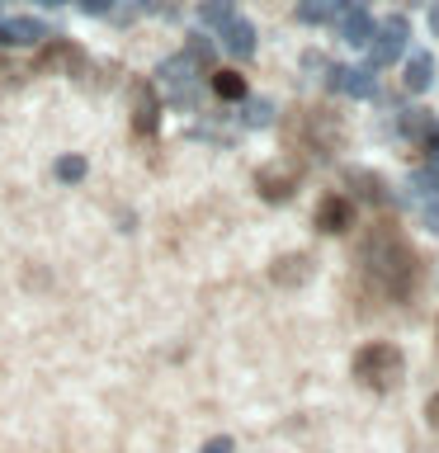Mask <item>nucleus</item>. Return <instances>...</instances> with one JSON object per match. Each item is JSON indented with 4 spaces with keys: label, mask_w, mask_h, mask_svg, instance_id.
Listing matches in <instances>:
<instances>
[{
    "label": "nucleus",
    "mask_w": 439,
    "mask_h": 453,
    "mask_svg": "<svg viewBox=\"0 0 439 453\" xmlns=\"http://www.w3.org/2000/svg\"><path fill=\"white\" fill-rule=\"evenodd\" d=\"M218 38H222V48L232 57H241V62H250V57H255V24L241 19V14H232V19L218 28Z\"/></svg>",
    "instance_id": "14"
},
{
    "label": "nucleus",
    "mask_w": 439,
    "mask_h": 453,
    "mask_svg": "<svg viewBox=\"0 0 439 453\" xmlns=\"http://www.w3.org/2000/svg\"><path fill=\"white\" fill-rule=\"evenodd\" d=\"M38 5H62V0H38Z\"/></svg>",
    "instance_id": "31"
},
{
    "label": "nucleus",
    "mask_w": 439,
    "mask_h": 453,
    "mask_svg": "<svg viewBox=\"0 0 439 453\" xmlns=\"http://www.w3.org/2000/svg\"><path fill=\"white\" fill-rule=\"evenodd\" d=\"M406 194L416 198V203H425V198H435V194H439V170H435V165H420L416 175H411Z\"/></svg>",
    "instance_id": "18"
},
{
    "label": "nucleus",
    "mask_w": 439,
    "mask_h": 453,
    "mask_svg": "<svg viewBox=\"0 0 439 453\" xmlns=\"http://www.w3.org/2000/svg\"><path fill=\"white\" fill-rule=\"evenodd\" d=\"M430 28H435V34H439V5L430 10Z\"/></svg>",
    "instance_id": "29"
},
{
    "label": "nucleus",
    "mask_w": 439,
    "mask_h": 453,
    "mask_svg": "<svg viewBox=\"0 0 439 453\" xmlns=\"http://www.w3.org/2000/svg\"><path fill=\"white\" fill-rule=\"evenodd\" d=\"M345 184L354 189V198H364V203H374V208H388V203H392V194H388V180H382L378 170L350 165V170H345Z\"/></svg>",
    "instance_id": "10"
},
{
    "label": "nucleus",
    "mask_w": 439,
    "mask_h": 453,
    "mask_svg": "<svg viewBox=\"0 0 439 453\" xmlns=\"http://www.w3.org/2000/svg\"><path fill=\"white\" fill-rule=\"evenodd\" d=\"M326 90L350 95V99H374L378 76H374V66H326Z\"/></svg>",
    "instance_id": "8"
},
{
    "label": "nucleus",
    "mask_w": 439,
    "mask_h": 453,
    "mask_svg": "<svg viewBox=\"0 0 439 453\" xmlns=\"http://www.w3.org/2000/svg\"><path fill=\"white\" fill-rule=\"evenodd\" d=\"M340 0H297V24H331Z\"/></svg>",
    "instance_id": "17"
},
{
    "label": "nucleus",
    "mask_w": 439,
    "mask_h": 453,
    "mask_svg": "<svg viewBox=\"0 0 439 453\" xmlns=\"http://www.w3.org/2000/svg\"><path fill=\"white\" fill-rule=\"evenodd\" d=\"M5 34H10L14 48H34V42L48 38V24H42V19H10Z\"/></svg>",
    "instance_id": "16"
},
{
    "label": "nucleus",
    "mask_w": 439,
    "mask_h": 453,
    "mask_svg": "<svg viewBox=\"0 0 439 453\" xmlns=\"http://www.w3.org/2000/svg\"><path fill=\"white\" fill-rule=\"evenodd\" d=\"M81 14H109L113 10V0H76Z\"/></svg>",
    "instance_id": "25"
},
{
    "label": "nucleus",
    "mask_w": 439,
    "mask_h": 453,
    "mask_svg": "<svg viewBox=\"0 0 439 453\" xmlns=\"http://www.w3.org/2000/svg\"><path fill=\"white\" fill-rule=\"evenodd\" d=\"M303 147L312 156H331V151L345 147V127H340L335 113H326V109L303 113Z\"/></svg>",
    "instance_id": "5"
},
{
    "label": "nucleus",
    "mask_w": 439,
    "mask_h": 453,
    "mask_svg": "<svg viewBox=\"0 0 439 453\" xmlns=\"http://www.w3.org/2000/svg\"><path fill=\"white\" fill-rule=\"evenodd\" d=\"M297 180H303V170L293 161H269V165L255 170V189H260L265 203H289L297 194Z\"/></svg>",
    "instance_id": "7"
},
{
    "label": "nucleus",
    "mask_w": 439,
    "mask_h": 453,
    "mask_svg": "<svg viewBox=\"0 0 439 453\" xmlns=\"http://www.w3.org/2000/svg\"><path fill=\"white\" fill-rule=\"evenodd\" d=\"M402 85H406V95H425L435 85V57L425 48H411L402 57Z\"/></svg>",
    "instance_id": "11"
},
{
    "label": "nucleus",
    "mask_w": 439,
    "mask_h": 453,
    "mask_svg": "<svg viewBox=\"0 0 439 453\" xmlns=\"http://www.w3.org/2000/svg\"><path fill=\"white\" fill-rule=\"evenodd\" d=\"M354 378L364 382V388H374V392H392L397 382H402L406 373V354L392 345V340H368V345L354 354Z\"/></svg>",
    "instance_id": "2"
},
{
    "label": "nucleus",
    "mask_w": 439,
    "mask_h": 453,
    "mask_svg": "<svg viewBox=\"0 0 439 453\" xmlns=\"http://www.w3.org/2000/svg\"><path fill=\"white\" fill-rule=\"evenodd\" d=\"M269 279H274L279 288H303V283L312 279V255H307V250L279 255V260L269 265Z\"/></svg>",
    "instance_id": "12"
},
{
    "label": "nucleus",
    "mask_w": 439,
    "mask_h": 453,
    "mask_svg": "<svg viewBox=\"0 0 439 453\" xmlns=\"http://www.w3.org/2000/svg\"><path fill=\"white\" fill-rule=\"evenodd\" d=\"M0 76H10V66H5V57H0Z\"/></svg>",
    "instance_id": "30"
},
{
    "label": "nucleus",
    "mask_w": 439,
    "mask_h": 453,
    "mask_svg": "<svg viewBox=\"0 0 439 453\" xmlns=\"http://www.w3.org/2000/svg\"><path fill=\"white\" fill-rule=\"evenodd\" d=\"M232 449H236L232 439H227V434H218V439H208V444L198 449V453H232Z\"/></svg>",
    "instance_id": "26"
},
{
    "label": "nucleus",
    "mask_w": 439,
    "mask_h": 453,
    "mask_svg": "<svg viewBox=\"0 0 439 453\" xmlns=\"http://www.w3.org/2000/svg\"><path fill=\"white\" fill-rule=\"evenodd\" d=\"M184 57H189V62H194L198 71H208V66H212V57H218V48H212V42H208L204 34H194L189 42H184Z\"/></svg>",
    "instance_id": "22"
},
{
    "label": "nucleus",
    "mask_w": 439,
    "mask_h": 453,
    "mask_svg": "<svg viewBox=\"0 0 439 453\" xmlns=\"http://www.w3.org/2000/svg\"><path fill=\"white\" fill-rule=\"evenodd\" d=\"M137 14H166V19H175V5L170 0H133Z\"/></svg>",
    "instance_id": "23"
},
{
    "label": "nucleus",
    "mask_w": 439,
    "mask_h": 453,
    "mask_svg": "<svg viewBox=\"0 0 439 453\" xmlns=\"http://www.w3.org/2000/svg\"><path fill=\"white\" fill-rule=\"evenodd\" d=\"M425 420H430V425H435V430H439V392L430 396V402H425Z\"/></svg>",
    "instance_id": "27"
},
{
    "label": "nucleus",
    "mask_w": 439,
    "mask_h": 453,
    "mask_svg": "<svg viewBox=\"0 0 439 453\" xmlns=\"http://www.w3.org/2000/svg\"><path fill=\"white\" fill-rule=\"evenodd\" d=\"M420 222L430 226L435 236H439V194H435V198H425V203H420Z\"/></svg>",
    "instance_id": "24"
},
{
    "label": "nucleus",
    "mask_w": 439,
    "mask_h": 453,
    "mask_svg": "<svg viewBox=\"0 0 439 453\" xmlns=\"http://www.w3.org/2000/svg\"><path fill=\"white\" fill-rule=\"evenodd\" d=\"M52 175L62 184H81L85 175H90V165H85V156H62V161L52 165Z\"/></svg>",
    "instance_id": "21"
},
{
    "label": "nucleus",
    "mask_w": 439,
    "mask_h": 453,
    "mask_svg": "<svg viewBox=\"0 0 439 453\" xmlns=\"http://www.w3.org/2000/svg\"><path fill=\"white\" fill-rule=\"evenodd\" d=\"M317 232H326V236H340V232H350L354 226V198L350 194H326L321 203H317Z\"/></svg>",
    "instance_id": "9"
},
{
    "label": "nucleus",
    "mask_w": 439,
    "mask_h": 453,
    "mask_svg": "<svg viewBox=\"0 0 439 453\" xmlns=\"http://www.w3.org/2000/svg\"><path fill=\"white\" fill-rule=\"evenodd\" d=\"M232 14H236L232 0H204V5H198V19H204L208 28H222L227 19H232Z\"/></svg>",
    "instance_id": "20"
},
{
    "label": "nucleus",
    "mask_w": 439,
    "mask_h": 453,
    "mask_svg": "<svg viewBox=\"0 0 439 453\" xmlns=\"http://www.w3.org/2000/svg\"><path fill=\"white\" fill-rule=\"evenodd\" d=\"M156 127H161V95H156V85L142 81L137 85V109H133V133L156 137Z\"/></svg>",
    "instance_id": "13"
},
{
    "label": "nucleus",
    "mask_w": 439,
    "mask_h": 453,
    "mask_svg": "<svg viewBox=\"0 0 439 453\" xmlns=\"http://www.w3.org/2000/svg\"><path fill=\"white\" fill-rule=\"evenodd\" d=\"M359 255H364V269H368V279H374V288L382 297H397V303H402V297L416 293L420 260H416V250L392 232V226H378V232L364 241Z\"/></svg>",
    "instance_id": "1"
},
{
    "label": "nucleus",
    "mask_w": 439,
    "mask_h": 453,
    "mask_svg": "<svg viewBox=\"0 0 439 453\" xmlns=\"http://www.w3.org/2000/svg\"><path fill=\"white\" fill-rule=\"evenodd\" d=\"M34 71L38 76H85L90 71V62H85V52L76 48V42H66V38H57L52 48H42L38 57H34Z\"/></svg>",
    "instance_id": "6"
},
{
    "label": "nucleus",
    "mask_w": 439,
    "mask_h": 453,
    "mask_svg": "<svg viewBox=\"0 0 439 453\" xmlns=\"http://www.w3.org/2000/svg\"><path fill=\"white\" fill-rule=\"evenodd\" d=\"M364 48H368V66H374V71L402 62L406 48H411V28H406V19H402V14H392V19L374 24V38H368Z\"/></svg>",
    "instance_id": "3"
},
{
    "label": "nucleus",
    "mask_w": 439,
    "mask_h": 453,
    "mask_svg": "<svg viewBox=\"0 0 439 453\" xmlns=\"http://www.w3.org/2000/svg\"><path fill=\"white\" fill-rule=\"evenodd\" d=\"M212 95L227 99V104H241L246 99V76L241 71H212Z\"/></svg>",
    "instance_id": "15"
},
{
    "label": "nucleus",
    "mask_w": 439,
    "mask_h": 453,
    "mask_svg": "<svg viewBox=\"0 0 439 453\" xmlns=\"http://www.w3.org/2000/svg\"><path fill=\"white\" fill-rule=\"evenodd\" d=\"M303 66H307V71H326V57H321V52H307Z\"/></svg>",
    "instance_id": "28"
},
{
    "label": "nucleus",
    "mask_w": 439,
    "mask_h": 453,
    "mask_svg": "<svg viewBox=\"0 0 439 453\" xmlns=\"http://www.w3.org/2000/svg\"><path fill=\"white\" fill-rule=\"evenodd\" d=\"M156 76H161V90H166V104H175V109H194V99H198V76H204V71H198L189 57H170V62H161V71H156Z\"/></svg>",
    "instance_id": "4"
},
{
    "label": "nucleus",
    "mask_w": 439,
    "mask_h": 453,
    "mask_svg": "<svg viewBox=\"0 0 439 453\" xmlns=\"http://www.w3.org/2000/svg\"><path fill=\"white\" fill-rule=\"evenodd\" d=\"M241 123L246 127H269L274 123V104H269V99H241Z\"/></svg>",
    "instance_id": "19"
}]
</instances>
